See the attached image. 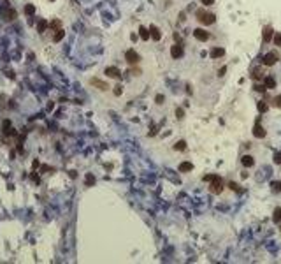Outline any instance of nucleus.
<instances>
[{"label": "nucleus", "instance_id": "f257e3e1", "mask_svg": "<svg viewBox=\"0 0 281 264\" xmlns=\"http://www.w3.org/2000/svg\"><path fill=\"white\" fill-rule=\"evenodd\" d=\"M197 19L204 25H213L216 21V16L213 12H207V11H197Z\"/></svg>", "mask_w": 281, "mask_h": 264}, {"label": "nucleus", "instance_id": "f03ea898", "mask_svg": "<svg viewBox=\"0 0 281 264\" xmlns=\"http://www.w3.org/2000/svg\"><path fill=\"white\" fill-rule=\"evenodd\" d=\"M209 190H211V194H220V192L223 190V185H222V180H220V176H216L214 180H211Z\"/></svg>", "mask_w": 281, "mask_h": 264}, {"label": "nucleus", "instance_id": "7ed1b4c3", "mask_svg": "<svg viewBox=\"0 0 281 264\" xmlns=\"http://www.w3.org/2000/svg\"><path fill=\"white\" fill-rule=\"evenodd\" d=\"M171 55H172V58H181V56L185 55V48H183V44H181V42L174 44V46L171 48Z\"/></svg>", "mask_w": 281, "mask_h": 264}, {"label": "nucleus", "instance_id": "20e7f679", "mask_svg": "<svg viewBox=\"0 0 281 264\" xmlns=\"http://www.w3.org/2000/svg\"><path fill=\"white\" fill-rule=\"evenodd\" d=\"M193 37L199 39V41H207L209 39V32L204 30V28H195L193 30Z\"/></svg>", "mask_w": 281, "mask_h": 264}, {"label": "nucleus", "instance_id": "39448f33", "mask_svg": "<svg viewBox=\"0 0 281 264\" xmlns=\"http://www.w3.org/2000/svg\"><path fill=\"white\" fill-rule=\"evenodd\" d=\"M278 62V55L276 53H267L265 56H264V60H262V63L265 65V67H269V65H274Z\"/></svg>", "mask_w": 281, "mask_h": 264}, {"label": "nucleus", "instance_id": "423d86ee", "mask_svg": "<svg viewBox=\"0 0 281 264\" xmlns=\"http://www.w3.org/2000/svg\"><path fill=\"white\" fill-rule=\"evenodd\" d=\"M125 58H127V62H128V63H137V62L141 60V56H139L134 49H128V51L125 53Z\"/></svg>", "mask_w": 281, "mask_h": 264}, {"label": "nucleus", "instance_id": "0eeeda50", "mask_svg": "<svg viewBox=\"0 0 281 264\" xmlns=\"http://www.w3.org/2000/svg\"><path fill=\"white\" fill-rule=\"evenodd\" d=\"M274 37V30H273V26H265L264 28V32H262V41L264 42H271V39Z\"/></svg>", "mask_w": 281, "mask_h": 264}, {"label": "nucleus", "instance_id": "6e6552de", "mask_svg": "<svg viewBox=\"0 0 281 264\" xmlns=\"http://www.w3.org/2000/svg\"><path fill=\"white\" fill-rule=\"evenodd\" d=\"M253 134H255V137H265V130H264V127L260 125V120H257V123H255V127H253Z\"/></svg>", "mask_w": 281, "mask_h": 264}, {"label": "nucleus", "instance_id": "1a4fd4ad", "mask_svg": "<svg viewBox=\"0 0 281 264\" xmlns=\"http://www.w3.org/2000/svg\"><path fill=\"white\" fill-rule=\"evenodd\" d=\"M105 74H107L109 78H116V79H120V78H121V74H120L118 67H107V69H105Z\"/></svg>", "mask_w": 281, "mask_h": 264}, {"label": "nucleus", "instance_id": "9d476101", "mask_svg": "<svg viewBox=\"0 0 281 264\" xmlns=\"http://www.w3.org/2000/svg\"><path fill=\"white\" fill-rule=\"evenodd\" d=\"M209 55H211L213 58H220V56H223V55H225V49H223V48H213Z\"/></svg>", "mask_w": 281, "mask_h": 264}, {"label": "nucleus", "instance_id": "9b49d317", "mask_svg": "<svg viewBox=\"0 0 281 264\" xmlns=\"http://www.w3.org/2000/svg\"><path fill=\"white\" fill-rule=\"evenodd\" d=\"M139 35H141V39H142V41H148V39L151 37V32H149L148 28L141 26V28H139Z\"/></svg>", "mask_w": 281, "mask_h": 264}, {"label": "nucleus", "instance_id": "f8f14e48", "mask_svg": "<svg viewBox=\"0 0 281 264\" xmlns=\"http://www.w3.org/2000/svg\"><path fill=\"white\" fill-rule=\"evenodd\" d=\"M253 164H255V160H253L251 155H244V157H243V166H244V167H251Z\"/></svg>", "mask_w": 281, "mask_h": 264}, {"label": "nucleus", "instance_id": "ddd939ff", "mask_svg": "<svg viewBox=\"0 0 281 264\" xmlns=\"http://www.w3.org/2000/svg\"><path fill=\"white\" fill-rule=\"evenodd\" d=\"M149 32H151V39H155V41H158L162 37V33H160V30L156 26H149Z\"/></svg>", "mask_w": 281, "mask_h": 264}, {"label": "nucleus", "instance_id": "4468645a", "mask_svg": "<svg viewBox=\"0 0 281 264\" xmlns=\"http://www.w3.org/2000/svg\"><path fill=\"white\" fill-rule=\"evenodd\" d=\"M264 85H265L267 88H276V81H274L273 78H269V76L264 78Z\"/></svg>", "mask_w": 281, "mask_h": 264}, {"label": "nucleus", "instance_id": "2eb2a0df", "mask_svg": "<svg viewBox=\"0 0 281 264\" xmlns=\"http://www.w3.org/2000/svg\"><path fill=\"white\" fill-rule=\"evenodd\" d=\"M90 83H91V85H95V86H98L100 90H107V88H109V86H107L105 83H102V81H98V79H95V78H93V79H91Z\"/></svg>", "mask_w": 281, "mask_h": 264}, {"label": "nucleus", "instance_id": "dca6fc26", "mask_svg": "<svg viewBox=\"0 0 281 264\" xmlns=\"http://www.w3.org/2000/svg\"><path fill=\"white\" fill-rule=\"evenodd\" d=\"M193 169V166L190 164V162H183V164H179V171L181 173H186V171H192Z\"/></svg>", "mask_w": 281, "mask_h": 264}, {"label": "nucleus", "instance_id": "f3484780", "mask_svg": "<svg viewBox=\"0 0 281 264\" xmlns=\"http://www.w3.org/2000/svg\"><path fill=\"white\" fill-rule=\"evenodd\" d=\"M273 220H274V222H281V206L274 208V213H273Z\"/></svg>", "mask_w": 281, "mask_h": 264}, {"label": "nucleus", "instance_id": "a211bd4d", "mask_svg": "<svg viewBox=\"0 0 281 264\" xmlns=\"http://www.w3.org/2000/svg\"><path fill=\"white\" fill-rule=\"evenodd\" d=\"M267 109H269V104H267L265 100H260V102H258V111H260V113H265Z\"/></svg>", "mask_w": 281, "mask_h": 264}, {"label": "nucleus", "instance_id": "6ab92c4d", "mask_svg": "<svg viewBox=\"0 0 281 264\" xmlns=\"http://www.w3.org/2000/svg\"><path fill=\"white\" fill-rule=\"evenodd\" d=\"M174 148H176L178 152H185V150H186V143H185V141H178Z\"/></svg>", "mask_w": 281, "mask_h": 264}, {"label": "nucleus", "instance_id": "aec40b11", "mask_svg": "<svg viewBox=\"0 0 281 264\" xmlns=\"http://www.w3.org/2000/svg\"><path fill=\"white\" fill-rule=\"evenodd\" d=\"M253 88H255L257 92H260V93H265V92H267V86H265V85H260V83H257Z\"/></svg>", "mask_w": 281, "mask_h": 264}, {"label": "nucleus", "instance_id": "412c9836", "mask_svg": "<svg viewBox=\"0 0 281 264\" xmlns=\"http://www.w3.org/2000/svg\"><path fill=\"white\" fill-rule=\"evenodd\" d=\"M262 76H264V74H262V70H260V69H255V70H253V74H251V78H253V79H260Z\"/></svg>", "mask_w": 281, "mask_h": 264}, {"label": "nucleus", "instance_id": "4be33fe9", "mask_svg": "<svg viewBox=\"0 0 281 264\" xmlns=\"http://www.w3.org/2000/svg\"><path fill=\"white\" fill-rule=\"evenodd\" d=\"M176 116H178V120H183V118H185V109H183V107H178V109H176Z\"/></svg>", "mask_w": 281, "mask_h": 264}, {"label": "nucleus", "instance_id": "5701e85b", "mask_svg": "<svg viewBox=\"0 0 281 264\" xmlns=\"http://www.w3.org/2000/svg\"><path fill=\"white\" fill-rule=\"evenodd\" d=\"M273 41H274V44H276V46H281V33H274Z\"/></svg>", "mask_w": 281, "mask_h": 264}, {"label": "nucleus", "instance_id": "b1692460", "mask_svg": "<svg viewBox=\"0 0 281 264\" xmlns=\"http://www.w3.org/2000/svg\"><path fill=\"white\" fill-rule=\"evenodd\" d=\"M274 106L281 109V93H280V95H276V99H274Z\"/></svg>", "mask_w": 281, "mask_h": 264}, {"label": "nucleus", "instance_id": "393cba45", "mask_svg": "<svg viewBox=\"0 0 281 264\" xmlns=\"http://www.w3.org/2000/svg\"><path fill=\"white\" fill-rule=\"evenodd\" d=\"M273 189H274V192H281V181L273 183Z\"/></svg>", "mask_w": 281, "mask_h": 264}, {"label": "nucleus", "instance_id": "a878e982", "mask_svg": "<svg viewBox=\"0 0 281 264\" xmlns=\"http://www.w3.org/2000/svg\"><path fill=\"white\" fill-rule=\"evenodd\" d=\"M229 187H230L232 190H236V192H239V187H237V183H234V181H230V183H229Z\"/></svg>", "mask_w": 281, "mask_h": 264}, {"label": "nucleus", "instance_id": "bb28decb", "mask_svg": "<svg viewBox=\"0 0 281 264\" xmlns=\"http://www.w3.org/2000/svg\"><path fill=\"white\" fill-rule=\"evenodd\" d=\"M274 162H276V164H281V153H276V155H274Z\"/></svg>", "mask_w": 281, "mask_h": 264}, {"label": "nucleus", "instance_id": "cd10ccee", "mask_svg": "<svg viewBox=\"0 0 281 264\" xmlns=\"http://www.w3.org/2000/svg\"><path fill=\"white\" fill-rule=\"evenodd\" d=\"M155 100H156V104H162V102H164V95H156Z\"/></svg>", "mask_w": 281, "mask_h": 264}, {"label": "nucleus", "instance_id": "c85d7f7f", "mask_svg": "<svg viewBox=\"0 0 281 264\" xmlns=\"http://www.w3.org/2000/svg\"><path fill=\"white\" fill-rule=\"evenodd\" d=\"M214 178H216L214 174H207V176H204V180H206V181H211V180H214Z\"/></svg>", "mask_w": 281, "mask_h": 264}, {"label": "nucleus", "instance_id": "c756f323", "mask_svg": "<svg viewBox=\"0 0 281 264\" xmlns=\"http://www.w3.org/2000/svg\"><path fill=\"white\" fill-rule=\"evenodd\" d=\"M200 2H202L204 5H213V4H214V0H200Z\"/></svg>", "mask_w": 281, "mask_h": 264}, {"label": "nucleus", "instance_id": "7c9ffc66", "mask_svg": "<svg viewBox=\"0 0 281 264\" xmlns=\"http://www.w3.org/2000/svg\"><path fill=\"white\" fill-rule=\"evenodd\" d=\"M114 95H121V86H116V88H114Z\"/></svg>", "mask_w": 281, "mask_h": 264}, {"label": "nucleus", "instance_id": "2f4dec72", "mask_svg": "<svg viewBox=\"0 0 281 264\" xmlns=\"http://www.w3.org/2000/svg\"><path fill=\"white\" fill-rule=\"evenodd\" d=\"M225 70H227V69H225V67H222V69H220V74H218V76H223V74H225Z\"/></svg>", "mask_w": 281, "mask_h": 264}, {"label": "nucleus", "instance_id": "473e14b6", "mask_svg": "<svg viewBox=\"0 0 281 264\" xmlns=\"http://www.w3.org/2000/svg\"><path fill=\"white\" fill-rule=\"evenodd\" d=\"M280 231H281V226H280Z\"/></svg>", "mask_w": 281, "mask_h": 264}]
</instances>
